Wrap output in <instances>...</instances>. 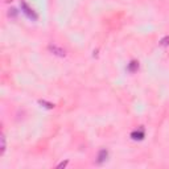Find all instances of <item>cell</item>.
I'll return each mask as SVG.
<instances>
[{
	"instance_id": "6da1fadb",
	"label": "cell",
	"mask_w": 169,
	"mask_h": 169,
	"mask_svg": "<svg viewBox=\"0 0 169 169\" xmlns=\"http://www.w3.org/2000/svg\"><path fill=\"white\" fill-rule=\"evenodd\" d=\"M107 156H108V152H107L106 149H100L99 153H98V156H97V159H98L97 161L99 162V164H102V162L107 159Z\"/></svg>"
},
{
	"instance_id": "7a4b0ae2",
	"label": "cell",
	"mask_w": 169,
	"mask_h": 169,
	"mask_svg": "<svg viewBox=\"0 0 169 169\" xmlns=\"http://www.w3.org/2000/svg\"><path fill=\"white\" fill-rule=\"evenodd\" d=\"M132 138H134L135 139V140H138V139H139V140H140V139H143V138H144V132H138V131H135L134 132V134H132Z\"/></svg>"
},
{
	"instance_id": "3957f363",
	"label": "cell",
	"mask_w": 169,
	"mask_h": 169,
	"mask_svg": "<svg viewBox=\"0 0 169 169\" xmlns=\"http://www.w3.org/2000/svg\"><path fill=\"white\" fill-rule=\"evenodd\" d=\"M139 67V65H138V62H135V61H132L131 63H130V66H128V69L131 70V71H134L135 69H138Z\"/></svg>"
},
{
	"instance_id": "277c9868",
	"label": "cell",
	"mask_w": 169,
	"mask_h": 169,
	"mask_svg": "<svg viewBox=\"0 0 169 169\" xmlns=\"http://www.w3.org/2000/svg\"><path fill=\"white\" fill-rule=\"evenodd\" d=\"M5 151V136H1V153Z\"/></svg>"
}]
</instances>
